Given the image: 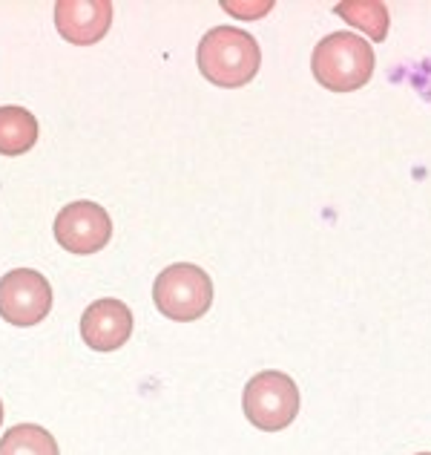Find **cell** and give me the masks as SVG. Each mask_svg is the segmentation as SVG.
<instances>
[{"instance_id":"1","label":"cell","mask_w":431,"mask_h":455,"mask_svg":"<svg viewBox=\"0 0 431 455\" xmlns=\"http://www.w3.org/2000/svg\"><path fill=\"white\" fill-rule=\"evenodd\" d=\"M196 61L201 76L213 87L236 90L256 78L262 67V52L254 35L233 27H216L199 41Z\"/></svg>"},{"instance_id":"2","label":"cell","mask_w":431,"mask_h":455,"mask_svg":"<svg viewBox=\"0 0 431 455\" xmlns=\"http://www.w3.org/2000/svg\"><path fill=\"white\" fill-rule=\"evenodd\" d=\"M374 50L354 32H333L322 38L310 58L314 78L331 92H354L374 76Z\"/></svg>"},{"instance_id":"3","label":"cell","mask_w":431,"mask_h":455,"mask_svg":"<svg viewBox=\"0 0 431 455\" xmlns=\"http://www.w3.org/2000/svg\"><path fill=\"white\" fill-rule=\"evenodd\" d=\"M245 415L262 433H282L287 429L299 415V387L291 375L277 372V369H265L247 380L245 387Z\"/></svg>"},{"instance_id":"4","label":"cell","mask_w":431,"mask_h":455,"mask_svg":"<svg viewBox=\"0 0 431 455\" xmlns=\"http://www.w3.org/2000/svg\"><path fill=\"white\" fill-rule=\"evenodd\" d=\"M153 300L164 317L190 323L205 317L213 306V283L208 271H201L193 262H176L155 277Z\"/></svg>"},{"instance_id":"5","label":"cell","mask_w":431,"mask_h":455,"mask_svg":"<svg viewBox=\"0 0 431 455\" xmlns=\"http://www.w3.org/2000/svg\"><path fill=\"white\" fill-rule=\"evenodd\" d=\"M52 308V285L41 271L15 268L0 277V317L12 326H38Z\"/></svg>"},{"instance_id":"6","label":"cell","mask_w":431,"mask_h":455,"mask_svg":"<svg viewBox=\"0 0 431 455\" xmlns=\"http://www.w3.org/2000/svg\"><path fill=\"white\" fill-rule=\"evenodd\" d=\"M55 239L69 254H95L113 239V220L98 202H69L55 217Z\"/></svg>"},{"instance_id":"7","label":"cell","mask_w":431,"mask_h":455,"mask_svg":"<svg viewBox=\"0 0 431 455\" xmlns=\"http://www.w3.org/2000/svg\"><path fill=\"white\" fill-rule=\"evenodd\" d=\"M133 334V311L115 297L95 300L81 317V338L95 352H115Z\"/></svg>"},{"instance_id":"8","label":"cell","mask_w":431,"mask_h":455,"mask_svg":"<svg viewBox=\"0 0 431 455\" xmlns=\"http://www.w3.org/2000/svg\"><path fill=\"white\" fill-rule=\"evenodd\" d=\"M113 23L110 0H58L55 4V27L61 38L75 46L98 44Z\"/></svg>"},{"instance_id":"9","label":"cell","mask_w":431,"mask_h":455,"mask_svg":"<svg viewBox=\"0 0 431 455\" xmlns=\"http://www.w3.org/2000/svg\"><path fill=\"white\" fill-rule=\"evenodd\" d=\"M38 118L23 107H0V156H23L38 141Z\"/></svg>"},{"instance_id":"10","label":"cell","mask_w":431,"mask_h":455,"mask_svg":"<svg viewBox=\"0 0 431 455\" xmlns=\"http://www.w3.org/2000/svg\"><path fill=\"white\" fill-rule=\"evenodd\" d=\"M0 455H61L52 433L38 424H18L0 435Z\"/></svg>"},{"instance_id":"11","label":"cell","mask_w":431,"mask_h":455,"mask_svg":"<svg viewBox=\"0 0 431 455\" xmlns=\"http://www.w3.org/2000/svg\"><path fill=\"white\" fill-rule=\"evenodd\" d=\"M337 15H342L351 27L363 29L371 41H386L388 6L382 0H345V4H337Z\"/></svg>"},{"instance_id":"12","label":"cell","mask_w":431,"mask_h":455,"mask_svg":"<svg viewBox=\"0 0 431 455\" xmlns=\"http://www.w3.org/2000/svg\"><path fill=\"white\" fill-rule=\"evenodd\" d=\"M270 6H273L270 0H265V4H224L227 12H233V15L245 18V20H254V18H259V15H265V12H268Z\"/></svg>"},{"instance_id":"13","label":"cell","mask_w":431,"mask_h":455,"mask_svg":"<svg viewBox=\"0 0 431 455\" xmlns=\"http://www.w3.org/2000/svg\"><path fill=\"white\" fill-rule=\"evenodd\" d=\"M0 424H4V401H0Z\"/></svg>"},{"instance_id":"14","label":"cell","mask_w":431,"mask_h":455,"mask_svg":"<svg viewBox=\"0 0 431 455\" xmlns=\"http://www.w3.org/2000/svg\"><path fill=\"white\" fill-rule=\"evenodd\" d=\"M420 455H431V452H420Z\"/></svg>"}]
</instances>
